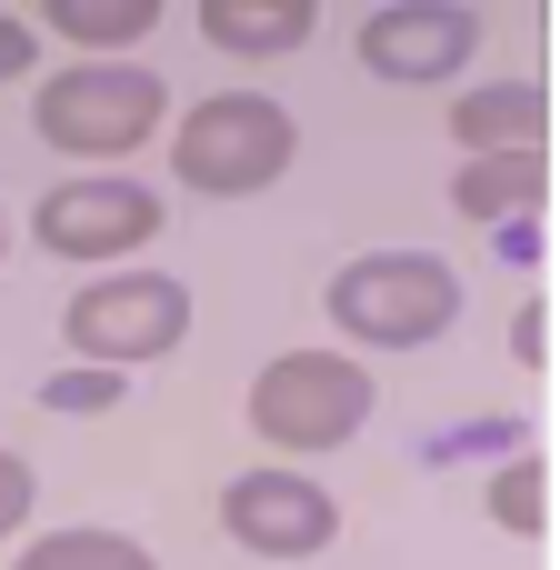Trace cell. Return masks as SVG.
Listing matches in <instances>:
<instances>
[{
  "mask_svg": "<svg viewBox=\"0 0 560 570\" xmlns=\"http://www.w3.org/2000/svg\"><path fill=\"white\" fill-rule=\"evenodd\" d=\"M291 150H301V130H291V110H281L271 90H210V100H190V110L170 120V170H180V190H200V200H250V190H271V180L291 170Z\"/></svg>",
  "mask_w": 560,
  "mask_h": 570,
  "instance_id": "obj_1",
  "label": "cell"
},
{
  "mask_svg": "<svg viewBox=\"0 0 560 570\" xmlns=\"http://www.w3.org/2000/svg\"><path fill=\"white\" fill-rule=\"evenodd\" d=\"M160 110H170V80L140 60H70L60 80L30 90V130L60 160H120L160 130Z\"/></svg>",
  "mask_w": 560,
  "mask_h": 570,
  "instance_id": "obj_2",
  "label": "cell"
},
{
  "mask_svg": "<svg viewBox=\"0 0 560 570\" xmlns=\"http://www.w3.org/2000/svg\"><path fill=\"white\" fill-rule=\"evenodd\" d=\"M461 321V281L431 250H361L331 271V331H351L361 351H431Z\"/></svg>",
  "mask_w": 560,
  "mask_h": 570,
  "instance_id": "obj_3",
  "label": "cell"
},
{
  "mask_svg": "<svg viewBox=\"0 0 560 570\" xmlns=\"http://www.w3.org/2000/svg\"><path fill=\"white\" fill-rule=\"evenodd\" d=\"M250 431L271 441V451H341V441H361V421L381 411V391H371V371L351 361V351H281V361H261V381H250Z\"/></svg>",
  "mask_w": 560,
  "mask_h": 570,
  "instance_id": "obj_4",
  "label": "cell"
},
{
  "mask_svg": "<svg viewBox=\"0 0 560 570\" xmlns=\"http://www.w3.org/2000/svg\"><path fill=\"white\" fill-rule=\"evenodd\" d=\"M60 341L90 361V371H140V361H170L190 341V291L170 271H110V281H80L70 311H60Z\"/></svg>",
  "mask_w": 560,
  "mask_h": 570,
  "instance_id": "obj_5",
  "label": "cell"
},
{
  "mask_svg": "<svg viewBox=\"0 0 560 570\" xmlns=\"http://www.w3.org/2000/svg\"><path fill=\"white\" fill-rule=\"evenodd\" d=\"M30 240L60 250V261H120V250H150V240H160V190L130 180V170H80V180L40 190Z\"/></svg>",
  "mask_w": 560,
  "mask_h": 570,
  "instance_id": "obj_6",
  "label": "cell"
},
{
  "mask_svg": "<svg viewBox=\"0 0 560 570\" xmlns=\"http://www.w3.org/2000/svg\"><path fill=\"white\" fill-rule=\"evenodd\" d=\"M220 531L240 551H261V561H311V551L341 541V501L321 481H301V471H240L220 491Z\"/></svg>",
  "mask_w": 560,
  "mask_h": 570,
  "instance_id": "obj_7",
  "label": "cell"
},
{
  "mask_svg": "<svg viewBox=\"0 0 560 570\" xmlns=\"http://www.w3.org/2000/svg\"><path fill=\"white\" fill-rule=\"evenodd\" d=\"M481 50V10L471 0H391L361 20V70L371 80H451L461 60Z\"/></svg>",
  "mask_w": 560,
  "mask_h": 570,
  "instance_id": "obj_8",
  "label": "cell"
},
{
  "mask_svg": "<svg viewBox=\"0 0 560 570\" xmlns=\"http://www.w3.org/2000/svg\"><path fill=\"white\" fill-rule=\"evenodd\" d=\"M451 140L481 160V150H541L551 140V100H541V80H481V90H461L451 100Z\"/></svg>",
  "mask_w": 560,
  "mask_h": 570,
  "instance_id": "obj_9",
  "label": "cell"
},
{
  "mask_svg": "<svg viewBox=\"0 0 560 570\" xmlns=\"http://www.w3.org/2000/svg\"><path fill=\"white\" fill-rule=\"evenodd\" d=\"M311 0H200V40L230 50V60H281L311 40Z\"/></svg>",
  "mask_w": 560,
  "mask_h": 570,
  "instance_id": "obj_10",
  "label": "cell"
},
{
  "mask_svg": "<svg viewBox=\"0 0 560 570\" xmlns=\"http://www.w3.org/2000/svg\"><path fill=\"white\" fill-rule=\"evenodd\" d=\"M551 190V160L541 150H481L471 170H451V210L461 220H531Z\"/></svg>",
  "mask_w": 560,
  "mask_h": 570,
  "instance_id": "obj_11",
  "label": "cell"
},
{
  "mask_svg": "<svg viewBox=\"0 0 560 570\" xmlns=\"http://www.w3.org/2000/svg\"><path fill=\"white\" fill-rule=\"evenodd\" d=\"M40 20H50L70 50H130V40L160 20V0H50Z\"/></svg>",
  "mask_w": 560,
  "mask_h": 570,
  "instance_id": "obj_12",
  "label": "cell"
},
{
  "mask_svg": "<svg viewBox=\"0 0 560 570\" xmlns=\"http://www.w3.org/2000/svg\"><path fill=\"white\" fill-rule=\"evenodd\" d=\"M10 570H160L130 531H40Z\"/></svg>",
  "mask_w": 560,
  "mask_h": 570,
  "instance_id": "obj_13",
  "label": "cell"
},
{
  "mask_svg": "<svg viewBox=\"0 0 560 570\" xmlns=\"http://www.w3.org/2000/svg\"><path fill=\"white\" fill-rule=\"evenodd\" d=\"M541 491H551V471H541L531 451H511V461L491 471V521H501L511 541H541V531H551V501H541Z\"/></svg>",
  "mask_w": 560,
  "mask_h": 570,
  "instance_id": "obj_14",
  "label": "cell"
},
{
  "mask_svg": "<svg viewBox=\"0 0 560 570\" xmlns=\"http://www.w3.org/2000/svg\"><path fill=\"white\" fill-rule=\"evenodd\" d=\"M110 401H120V371H90V361L40 381V411H70V421H90V411H110Z\"/></svg>",
  "mask_w": 560,
  "mask_h": 570,
  "instance_id": "obj_15",
  "label": "cell"
},
{
  "mask_svg": "<svg viewBox=\"0 0 560 570\" xmlns=\"http://www.w3.org/2000/svg\"><path fill=\"white\" fill-rule=\"evenodd\" d=\"M30 501H40L30 461H20V451H0V541H20V531H30Z\"/></svg>",
  "mask_w": 560,
  "mask_h": 570,
  "instance_id": "obj_16",
  "label": "cell"
},
{
  "mask_svg": "<svg viewBox=\"0 0 560 570\" xmlns=\"http://www.w3.org/2000/svg\"><path fill=\"white\" fill-rule=\"evenodd\" d=\"M30 60H40V20H10L0 10V80H20Z\"/></svg>",
  "mask_w": 560,
  "mask_h": 570,
  "instance_id": "obj_17",
  "label": "cell"
},
{
  "mask_svg": "<svg viewBox=\"0 0 560 570\" xmlns=\"http://www.w3.org/2000/svg\"><path fill=\"white\" fill-rule=\"evenodd\" d=\"M501 261L531 271V261H541V220H501Z\"/></svg>",
  "mask_w": 560,
  "mask_h": 570,
  "instance_id": "obj_18",
  "label": "cell"
},
{
  "mask_svg": "<svg viewBox=\"0 0 560 570\" xmlns=\"http://www.w3.org/2000/svg\"><path fill=\"white\" fill-rule=\"evenodd\" d=\"M541 331H551V311H541V301H521V321H511V351H521V361H541Z\"/></svg>",
  "mask_w": 560,
  "mask_h": 570,
  "instance_id": "obj_19",
  "label": "cell"
},
{
  "mask_svg": "<svg viewBox=\"0 0 560 570\" xmlns=\"http://www.w3.org/2000/svg\"><path fill=\"white\" fill-rule=\"evenodd\" d=\"M0 250H10V220H0Z\"/></svg>",
  "mask_w": 560,
  "mask_h": 570,
  "instance_id": "obj_20",
  "label": "cell"
}]
</instances>
